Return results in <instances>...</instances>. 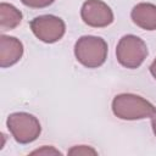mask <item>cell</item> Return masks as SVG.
<instances>
[{
	"mask_svg": "<svg viewBox=\"0 0 156 156\" xmlns=\"http://www.w3.org/2000/svg\"><path fill=\"white\" fill-rule=\"evenodd\" d=\"M130 17L133 22L143 29H156V5L149 2H140L133 7Z\"/></svg>",
	"mask_w": 156,
	"mask_h": 156,
	"instance_id": "8",
	"label": "cell"
},
{
	"mask_svg": "<svg viewBox=\"0 0 156 156\" xmlns=\"http://www.w3.org/2000/svg\"><path fill=\"white\" fill-rule=\"evenodd\" d=\"M150 72H151L152 77L156 79V58L154 60V62H152V63H151V66H150Z\"/></svg>",
	"mask_w": 156,
	"mask_h": 156,
	"instance_id": "13",
	"label": "cell"
},
{
	"mask_svg": "<svg viewBox=\"0 0 156 156\" xmlns=\"http://www.w3.org/2000/svg\"><path fill=\"white\" fill-rule=\"evenodd\" d=\"M74 55L77 61L88 68L100 67L107 57V43L100 37H80L74 45Z\"/></svg>",
	"mask_w": 156,
	"mask_h": 156,
	"instance_id": "2",
	"label": "cell"
},
{
	"mask_svg": "<svg viewBox=\"0 0 156 156\" xmlns=\"http://www.w3.org/2000/svg\"><path fill=\"white\" fill-rule=\"evenodd\" d=\"M55 0H21V2L32 9H43L51 5Z\"/></svg>",
	"mask_w": 156,
	"mask_h": 156,
	"instance_id": "11",
	"label": "cell"
},
{
	"mask_svg": "<svg viewBox=\"0 0 156 156\" xmlns=\"http://www.w3.org/2000/svg\"><path fill=\"white\" fill-rule=\"evenodd\" d=\"M117 61L126 68H138L147 56V46L143 39L128 34L119 39L116 48Z\"/></svg>",
	"mask_w": 156,
	"mask_h": 156,
	"instance_id": "3",
	"label": "cell"
},
{
	"mask_svg": "<svg viewBox=\"0 0 156 156\" xmlns=\"http://www.w3.org/2000/svg\"><path fill=\"white\" fill-rule=\"evenodd\" d=\"M96 150H94L90 146L87 145H79V146H73L71 150H68V155H74V156H80V155H96Z\"/></svg>",
	"mask_w": 156,
	"mask_h": 156,
	"instance_id": "10",
	"label": "cell"
},
{
	"mask_svg": "<svg viewBox=\"0 0 156 156\" xmlns=\"http://www.w3.org/2000/svg\"><path fill=\"white\" fill-rule=\"evenodd\" d=\"M112 111L121 119H143L156 117V107L135 94H119L112 100Z\"/></svg>",
	"mask_w": 156,
	"mask_h": 156,
	"instance_id": "1",
	"label": "cell"
},
{
	"mask_svg": "<svg viewBox=\"0 0 156 156\" xmlns=\"http://www.w3.org/2000/svg\"><path fill=\"white\" fill-rule=\"evenodd\" d=\"M22 21V13L13 5L1 2L0 4V29L2 32L16 28Z\"/></svg>",
	"mask_w": 156,
	"mask_h": 156,
	"instance_id": "9",
	"label": "cell"
},
{
	"mask_svg": "<svg viewBox=\"0 0 156 156\" xmlns=\"http://www.w3.org/2000/svg\"><path fill=\"white\" fill-rule=\"evenodd\" d=\"M23 55V45L15 37H0V66L2 68L10 67L20 61Z\"/></svg>",
	"mask_w": 156,
	"mask_h": 156,
	"instance_id": "7",
	"label": "cell"
},
{
	"mask_svg": "<svg viewBox=\"0 0 156 156\" xmlns=\"http://www.w3.org/2000/svg\"><path fill=\"white\" fill-rule=\"evenodd\" d=\"M80 16L85 24L95 28L107 27L113 22L112 10L102 0H87L82 6Z\"/></svg>",
	"mask_w": 156,
	"mask_h": 156,
	"instance_id": "6",
	"label": "cell"
},
{
	"mask_svg": "<svg viewBox=\"0 0 156 156\" xmlns=\"http://www.w3.org/2000/svg\"><path fill=\"white\" fill-rule=\"evenodd\" d=\"M30 155H62L57 149L52 146H43L41 149H37L30 152Z\"/></svg>",
	"mask_w": 156,
	"mask_h": 156,
	"instance_id": "12",
	"label": "cell"
},
{
	"mask_svg": "<svg viewBox=\"0 0 156 156\" xmlns=\"http://www.w3.org/2000/svg\"><path fill=\"white\" fill-rule=\"evenodd\" d=\"M151 126H152V130H154V134L156 135V117H154V118H152V121H151Z\"/></svg>",
	"mask_w": 156,
	"mask_h": 156,
	"instance_id": "14",
	"label": "cell"
},
{
	"mask_svg": "<svg viewBox=\"0 0 156 156\" xmlns=\"http://www.w3.org/2000/svg\"><path fill=\"white\" fill-rule=\"evenodd\" d=\"M30 29L39 40L51 44L63 37L66 27L65 22L60 17L52 15H44L32 20Z\"/></svg>",
	"mask_w": 156,
	"mask_h": 156,
	"instance_id": "5",
	"label": "cell"
},
{
	"mask_svg": "<svg viewBox=\"0 0 156 156\" xmlns=\"http://www.w3.org/2000/svg\"><path fill=\"white\" fill-rule=\"evenodd\" d=\"M6 124L15 140L20 144H28L34 141L41 132L38 118L26 112L11 113L7 117Z\"/></svg>",
	"mask_w": 156,
	"mask_h": 156,
	"instance_id": "4",
	"label": "cell"
}]
</instances>
